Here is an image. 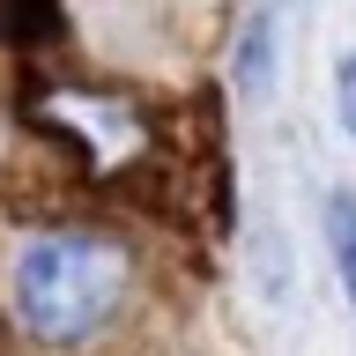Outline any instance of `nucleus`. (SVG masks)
<instances>
[{
    "instance_id": "obj_1",
    "label": "nucleus",
    "mask_w": 356,
    "mask_h": 356,
    "mask_svg": "<svg viewBox=\"0 0 356 356\" xmlns=\"http://www.w3.org/2000/svg\"><path fill=\"white\" fill-rule=\"evenodd\" d=\"M134 282L127 245L104 238V230H38L22 238L15 275H8V297H15V319L30 341H89L104 327L119 297Z\"/></svg>"
},
{
    "instance_id": "obj_3",
    "label": "nucleus",
    "mask_w": 356,
    "mask_h": 356,
    "mask_svg": "<svg viewBox=\"0 0 356 356\" xmlns=\"http://www.w3.org/2000/svg\"><path fill=\"white\" fill-rule=\"evenodd\" d=\"M319 222H327V252H334V275H341V289H349V305H356V193H327Z\"/></svg>"
},
{
    "instance_id": "obj_4",
    "label": "nucleus",
    "mask_w": 356,
    "mask_h": 356,
    "mask_svg": "<svg viewBox=\"0 0 356 356\" xmlns=\"http://www.w3.org/2000/svg\"><path fill=\"white\" fill-rule=\"evenodd\" d=\"M334 111H341V134L356 141V44L334 60Z\"/></svg>"
},
{
    "instance_id": "obj_2",
    "label": "nucleus",
    "mask_w": 356,
    "mask_h": 356,
    "mask_svg": "<svg viewBox=\"0 0 356 356\" xmlns=\"http://www.w3.org/2000/svg\"><path fill=\"white\" fill-rule=\"evenodd\" d=\"M230 82H238L245 104H260L275 89V0H252L238 22V44H230Z\"/></svg>"
}]
</instances>
